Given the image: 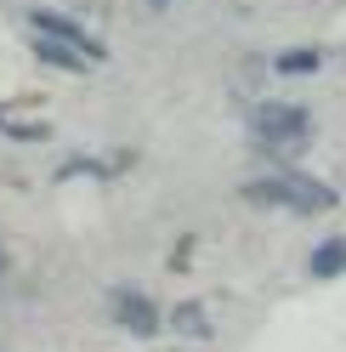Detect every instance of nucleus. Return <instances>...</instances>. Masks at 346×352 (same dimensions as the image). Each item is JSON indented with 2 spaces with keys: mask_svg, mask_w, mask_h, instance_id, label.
Wrapping results in <instances>:
<instances>
[{
  "mask_svg": "<svg viewBox=\"0 0 346 352\" xmlns=\"http://www.w3.org/2000/svg\"><path fill=\"white\" fill-rule=\"evenodd\" d=\"M250 137H255V148L262 153H301L312 142V114L301 102H262L250 114Z\"/></svg>",
  "mask_w": 346,
  "mask_h": 352,
  "instance_id": "obj_1",
  "label": "nucleus"
},
{
  "mask_svg": "<svg viewBox=\"0 0 346 352\" xmlns=\"http://www.w3.org/2000/svg\"><path fill=\"white\" fill-rule=\"evenodd\" d=\"M244 199L250 205H284V210H301V216H312V210H330L335 205V188L330 182H312V176H262V182H244Z\"/></svg>",
  "mask_w": 346,
  "mask_h": 352,
  "instance_id": "obj_2",
  "label": "nucleus"
},
{
  "mask_svg": "<svg viewBox=\"0 0 346 352\" xmlns=\"http://www.w3.org/2000/svg\"><path fill=\"white\" fill-rule=\"evenodd\" d=\"M29 29H34V40H57V46H74V52H85L91 63H102L108 52H102V40H91L74 17H62V12H29Z\"/></svg>",
  "mask_w": 346,
  "mask_h": 352,
  "instance_id": "obj_3",
  "label": "nucleus"
},
{
  "mask_svg": "<svg viewBox=\"0 0 346 352\" xmlns=\"http://www.w3.org/2000/svg\"><path fill=\"white\" fill-rule=\"evenodd\" d=\"M108 307H114V318L131 329V336H154V329H159L154 301H148V296H137V290H114V296H108Z\"/></svg>",
  "mask_w": 346,
  "mask_h": 352,
  "instance_id": "obj_4",
  "label": "nucleus"
},
{
  "mask_svg": "<svg viewBox=\"0 0 346 352\" xmlns=\"http://www.w3.org/2000/svg\"><path fill=\"white\" fill-rule=\"evenodd\" d=\"M34 52H40V63H57V69H91V57L85 52H74V46H57V40H34Z\"/></svg>",
  "mask_w": 346,
  "mask_h": 352,
  "instance_id": "obj_5",
  "label": "nucleus"
},
{
  "mask_svg": "<svg viewBox=\"0 0 346 352\" xmlns=\"http://www.w3.org/2000/svg\"><path fill=\"white\" fill-rule=\"evenodd\" d=\"M312 273L318 278H335V273H346V239H330L318 256H312Z\"/></svg>",
  "mask_w": 346,
  "mask_h": 352,
  "instance_id": "obj_6",
  "label": "nucleus"
},
{
  "mask_svg": "<svg viewBox=\"0 0 346 352\" xmlns=\"http://www.w3.org/2000/svg\"><path fill=\"white\" fill-rule=\"evenodd\" d=\"M318 63H323L318 52H278V57H273V69H278V74H312Z\"/></svg>",
  "mask_w": 346,
  "mask_h": 352,
  "instance_id": "obj_7",
  "label": "nucleus"
},
{
  "mask_svg": "<svg viewBox=\"0 0 346 352\" xmlns=\"http://www.w3.org/2000/svg\"><path fill=\"white\" fill-rule=\"evenodd\" d=\"M176 324H182V329H193V336H205V313H199V307H182Z\"/></svg>",
  "mask_w": 346,
  "mask_h": 352,
  "instance_id": "obj_8",
  "label": "nucleus"
},
{
  "mask_svg": "<svg viewBox=\"0 0 346 352\" xmlns=\"http://www.w3.org/2000/svg\"><path fill=\"white\" fill-rule=\"evenodd\" d=\"M154 6H165V0H154Z\"/></svg>",
  "mask_w": 346,
  "mask_h": 352,
  "instance_id": "obj_9",
  "label": "nucleus"
}]
</instances>
